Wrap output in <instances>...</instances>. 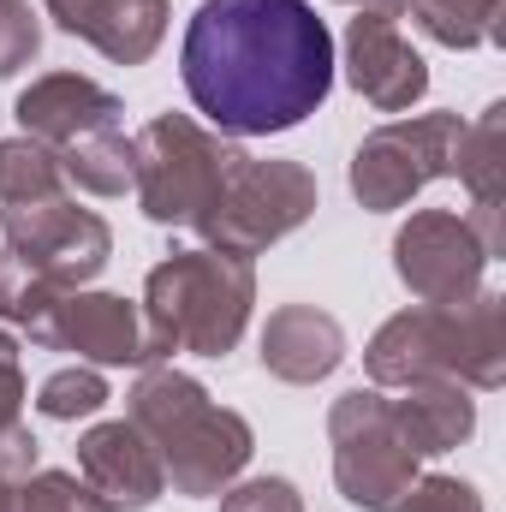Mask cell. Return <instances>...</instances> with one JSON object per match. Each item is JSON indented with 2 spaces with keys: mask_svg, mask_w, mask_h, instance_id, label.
<instances>
[{
  "mask_svg": "<svg viewBox=\"0 0 506 512\" xmlns=\"http://www.w3.org/2000/svg\"><path fill=\"white\" fill-rule=\"evenodd\" d=\"M185 96L227 137L304 126L334 90V36L310 0H203L179 48Z\"/></svg>",
  "mask_w": 506,
  "mask_h": 512,
  "instance_id": "cell-1",
  "label": "cell"
},
{
  "mask_svg": "<svg viewBox=\"0 0 506 512\" xmlns=\"http://www.w3.org/2000/svg\"><path fill=\"white\" fill-rule=\"evenodd\" d=\"M131 423L161 453V471L179 495H221L251 459V423L215 405L203 382L179 370H143L131 387Z\"/></svg>",
  "mask_w": 506,
  "mask_h": 512,
  "instance_id": "cell-2",
  "label": "cell"
},
{
  "mask_svg": "<svg viewBox=\"0 0 506 512\" xmlns=\"http://www.w3.org/2000/svg\"><path fill=\"white\" fill-rule=\"evenodd\" d=\"M256 304V280L245 256L227 251H179L161 268H149L143 286V328H149V358H173V352H197V358H221L239 346L245 322Z\"/></svg>",
  "mask_w": 506,
  "mask_h": 512,
  "instance_id": "cell-3",
  "label": "cell"
},
{
  "mask_svg": "<svg viewBox=\"0 0 506 512\" xmlns=\"http://www.w3.org/2000/svg\"><path fill=\"white\" fill-rule=\"evenodd\" d=\"M131 191L143 203L149 221L161 227H197L227 179V167L239 161L233 143H221L215 131H203L185 114H161L137 131L131 143Z\"/></svg>",
  "mask_w": 506,
  "mask_h": 512,
  "instance_id": "cell-4",
  "label": "cell"
},
{
  "mask_svg": "<svg viewBox=\"0 0 506 512\" xmlns=\"http://www.w3.org/2000/svg\"><path fill=\"white\" fill-rule=\"evenodd\" d=\"M316 209V179L298 167V161H256L239 149V161L227 167L209 215L197 221V233L227 256L268 251L274 239H286L292 227H304Z\"/></svg>",
  "mask_w": 506,
  "mask_h": 512,
  "instance_id": "cell-5",
  "label": "cell"
},
{
  "mask_svg": "<svg viewBox=\"0 0 506 512\" xmlns=\"http://www.w3.org/2000/svg\"><path fill=\"white\" fill-rule=\"evenodd\" d=\"M489 352L495 358V298H483L471 316H459V304H441V310H417V316H393L370 340V376L381 387L393 382H453L465 370V358Z\"/></svg>",
  "mask_w": 506,
  "mask_h": 512,
  "instance_id": "cell-6",
  "label": "cell"
},
{
  "mask_svg": "<svg viewBox=\"0 0 506 512\" xmlns=\"http://www.w3.org/2000/svg\"><path fill=\"white\" fill-rule=\"evenodd\" d=\"M334 429V477L346 489V501L364 512H393L411 495V477H417V453L399 441L393 429V411L381 393H346L328 417Z\"/></svg>",
  "mask_w": 506,
  "mask_h": 512,
  "instance_id": "cell-7",
  "label": "cell"
},
{
  "mask_svg": "<svg viewBox=\"0 0 506 512\" xmlns=\"http://www.w3.org/2000/svg\"><path fill=\"white\" fill-rule=\"evenodd\" d=\"M0 227H6V251L24 256L60 292L96 280L108 251H114L108 221L90 215V209H78V203H66V191L60 197H42V203H6Z\"/></svg>",
  "mask_w": 506,
  "mask_h": 512,
  "instance_id": "cell-8",
  "label": "cell"
},
{
  "mask_svg": "<svg viewBox=\"0 0 506 512\" xmlns=\"http://www.w3.org/2000/svg\"><path fill=\"white\" fill-rule=\"evenodd\" d=\"M465 126L453 114H423L405 126H381L364 137L352 161V191L364 209H399L411 191H423L435 173H453Z\"/></svg>",
  "mask_w": 506,
  "mask_h": 512,
  "instance_id": "cell-9",
  "label": "cell"
},
{
  "mask_svg": "<svg viewBox=\"0 0 506 512\" xmlns=\"http://www.w3.org/2000/svg\"><path fill=\"white\" fill-rule=\"evenodd\" d=\"M42 346H66V352H84L90 364H155L149 358V328H143V310L114 298V292H66L54 304V322H48V340Z\"/></svg>",
  "mask_w": 506,
  "mask_h": 512,
  "instance_id": "cell-10",
  "label": "cell"
},
{
  "mask_svg": "<svg viewBox=\"0 0 506 512\" xmlns=\"http://www.w3.org/2000/svg\"><path fill=\"white\" fill-rule=\"evenodd\" d=\"M393 256H399V280H405L417 298H429V304H459L489 251L471 245V227H465L459 215H417V221L399 233Z\"/></svg>",
  "mask_w": 506,
  "mask_h": 512,
  "instance_id": "cell-11",
  "label": "cell"
},
{
  "mask_svg": "<svg viewBox=\"0 0 506 512\" xmlns=\"http://www.w3.org/2000/svg\"><path fill=\"white\" fill-rule=\"evenodd\" d=\"M18 126L42 149H72L96 131H120V96L78 72H48L18 96Z\"/></svg>",
  "mask_w": 506,
  "mask_h": 512,
  "instance_id": "cell-12",
  "label": "cell"
},
{
  "mask_svg": "<svg viewBox=\"0 0 506 512\" xmlns=\"http://www.w3.org/2000/svg\"><path fill=\"white\" fill-rule=\"evenodd\" d=\"M78 465H84V483L108 501V512H137L161 501V489H167L161 453L149 447V435L137 423H96L78 441Z\"/></svg>",
  "mask_w": 506,
  "mask_h": 512,
  "instance_id": "cell-13",
  "label": "cell"
},
{
  "mask_svg": "<svg viewBox=\"0 0 506 512\" xmlns=\"http://www.w3.org/2000/svg\"><path fill=\"white\" fill-rule=\"evenodd\" d=\"M346 54H352V84H358V96H370L381 114H399V108H411V102L429 90L423 60H417L411 42L399 36L393 12H381V6L352 18Z\"/></svg>",
  "mask_w": 506,
  "mask_h": 512,
  "instance_id": "cell-14",
  "label": "cell"
},
{
  "mask_svg": "<svg viewBox=\"0 0 506 512\" xmlns=\"http://www.w3.org/2000/svg\"><path fill=\"white\" fill-rule=\"evenodd\" d=\"M48 12H54L60 30L96 42L120 66L149 60L161 30H167V0H54Z\"/></svg>",
  "mask_w": 506,
  "mask_h": 512,
  "instance_id": "cell-15",
  "label": "cell"
},
{
  "mask_svg": "<svg viewBox=\"0 0 506 512\" xmlns=\"http://www.w3.org/2000/svg\"><path fill=\"white\" fill-rule=\"evenodd\" d=\"M346 358V334L316 304H286L262 328V370L280 382H322Z\"/></svg>",
  "mask_w": 506,
  "mask_h": 512,
  "instance_id": "cell-16",
  "label": "cell"
},
{
  "mask_svg": "<svg viewBox=\"0 0 506 512\" xmlns=\"http://www.w3.org/2000/svg\"><path fill=\"white\" fill-rule=\"evenodd\" d=\"M387 411L411 453H447L471 435V399L447 382H411L405 399H387Z\"/></svg>",
  "mask_w": 506,
  "mask_h": 512,
  "instance_id": "cell-17",
  "label": "cell"
},
{
  "mask_svg": "<svg viewBox=\"0 0 506 512\" xmlns=\"http://www.w3.org/2000/svg\"><path fill=\"white\" fill-rule=\"evenodd\" d=\"M131 143L120 131H96V137H84V143H72L66 155H60V173L72 179V185H84L90 197H126L131 191Z\"/></svg>",
  "mask_w": 506,
  "mask_h": 512,
  "instance_id": "cell-18",
  "label": "cell"
},
{
  "mask_svg": "<svg viewBox=\"0 0 506 512\" xmlns=\"http://www.w3.org/2000/svg\"><path fill=\"white\" fill-rule=\"evenodd\" d=\"M66 292L54 280H42L24 256H12L0 245V322H18L30 328V340H48V322H54V304Z\"/></svg>",
  "mask_w": 506,
  "mask_h": 512,
  "instance_id": "cell-19",
  "label": "cell"
},
{
  "mask_svg": "<svg viewBox=\"0 0 506 512\" xmlns=\"http://www.w3.org/2000/svg\"><path fill=\"white\" fill-rule=\"evenodd\" d=\"M66 173H60V155L42 149L36 137H6L0 143V203H42V197H60Z\"/></svg>",
  "mask_w": 506,
  "mask_h": 512,
  "instance_id": "cell-20",
  "label": "cell"
},
{
  "mask_svg": "<svg viewBox=\"0 0 506 512\" xmlns=\"http://www.w3.org/2000/svg\"><path fill=\"white\" fill-rule=\"evenodd\" d=\"M36 405H42V417H54V423H78V417H96L102 405H108V382L96 376V370H54L42 393H36Z\"/></svg>",
  "mask_w": 506,
  "mask_h": 512,
  "instance_id": "cell-21",
  "label": "cell"
},
{
  "mask_svg": "<svg viewBox=\"0 0 506 512\" xmlns=\"http://www.w3.org/2000/svg\"><path fill=\"white\" fill-rule=\"evenodd\" d=\"M12 512H108V501L90 483L66 477V471H42V477H24L18 483Z\"/></svg>",
  "mask_w": 506,
  "mask_h": 512,
  "instance_id": "cell-22",
  "label": "cell"
},
{
  "mask_svg": "<svg viewBox=\"0 0 506 512\" xmlns=\"http://www.w3.org/2000/svg\"><path fill=\"white\" fill-rule=\"evenodd\" d=\"M42 48V24L24 0H0V78H12L18 66H30Z\"/></svg>",
  "mask_w": 506,
  "mask_h": 512,
  "instance_id": "cell-23",
  "label": "cell"
},
{
  "mask_svg": "<svg viewBox=\"0 0 506 512\" xmlns=\"http://www.w3.org/2000/svg\"><path fill=\"white\" fill-rule=\"evenodd\" d=\"M221 512H304V501H298V489L286 477H256L245 489H233L221 501Z\"/></svg>",
  "mask_w": 506,
  "mask_h": 512,
  "instance_id": "cell-24",
  "label": "cell"
},
{
  "mask_svg": "<svg viewBox=\"0 0 506 512\" xmlns=\"http://www.w3.org/2000/svg\"><path fill=\"white\" fill-rule=\"evenodd\" d=\"M393 512H477V495H471L465 483H447V477H435V483L411 489V495H405Z\"/></svg>",
  "mask_w": 506,
  "mask_h": 512,
  "instance_id": "cell-25",
  "label": "cell"
},
{
  "mask_svg": "<svg viewBox=\"0 0 506 512\" xmlns=\"http://www.w3.org/2000/svg\"><path fill=\"white\" fill-rule=\"evenodd\" d=\"M18 399H24V376H18V346L0 334V429L18 423Z\"/></svg>",
  "mask_w": 506,
  "mask_h": 512,
  "instance_id": "cell-26",
  "label": "cell"
}]
</instances>
